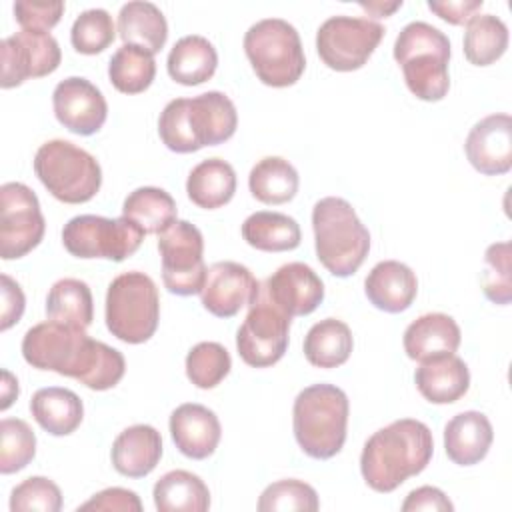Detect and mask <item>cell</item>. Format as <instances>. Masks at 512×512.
I'll use <instances>...</instances> for the list:
<instances>
[{
    "label": "cell",
    "instance_id": "44dd1931",
    "mask_svg": "<svg viewBox=\"0 0 512 512\" xmlns=\"http://www.w3.org/2000/svg\"><path fill=\"white\" fill-rule=\"evenodd\" d=\"M364 292L370 304L378 310L398 314L412 306L418 292V280L412 268L404 262L382 260L368 272Z\"/></svg>",
    "mask_w": 512,
    "mask_h": 512
},
{
    "label": "cell",
    "instance_id": "b9f144b4",
    "mask_svg": "<svg viewBox=\"0 0 512 512\" xmlns=\"http://www.w3.org/2000/svg\"><path fill=\"white\" fill-rule=\"evenodd\" d=\"M510 242H496L486 248L482 286L484 294L494 304H510L512 300V278H510Z\"/></svg>",
    "mask_w": 512,
    "mask_h": 512
},
{
    "label": "cell",
    "instance_id": "74e56055",
    "mask_svg": "<svg viewBox=\"0 0 512 512\" xmlns=\"http://www.w3.org/2000/svg\"><path fill=\"white\" fill-rule=\"evenodd\" d=\"M232 358L218 342H198L186 356V376L202 390L216 388L230 372Z\"/></svg>",
    "mask_w": 512,
    "mask_h": 512
},
{
    "label": "cell",
    "instance_id": "ac0fdd59",
    "mask_svg": "<svg viewBox=\"0 0 512 512\" xmlns=\"http://www.w3.org/2000/svg\"><path fill=\"white\" fill-rule=\"evenodd\" d=\"M468 162L486 176L506 174L512 168V118L490 114L478 120L464 142Z\"/></svg>",
    "mask_w": 512,
    "mask_h": 512
},
{
    "label": "cell",
    "instance_id": "f35d334b",
    "mask_svg": "<svg viewBox=\"0 0 512 512\" xmlns=\"http://www.w3.org/2000/svg\"><path fill=\"white\" fill-rule=\"evenodd\" d=\"M36 454V436L28 422L4 418L0 422V472L14 474L26 468Z\"/></svg>",
    "mask_w": 512,
    "mask_h": 512
},
{
    "label": "cell",
    "instance_id": "d590c367",
    "mask_svg": "<svg viewBox=\"0 0 512 512\" xmlns=\"http://www.w3.org/2000/svg\"><path fill=\"white\" fill-rule=\"evenodd\" d=\"M464 56L474 66H490L508 48V28L494 14H474L466 22Z\"/></svg>",
    "mask_w": 512,
    "mask_h": 512
},
{
    "label": "cell",
    "instance_id": "83f0119b",
    "mask_svg": "<svg viewBox=\"0 0 512 512\" xmlns=\"http://www.w3.org/2000/svg\"><path fill=\"white\" fill-rule=\"evenodd\" d=\"M118 36L124 44H134L156 54L166 44L168 22L152 2H126L118 12Z\"/></svg>",
    "mask_w": 512,
    "mask_h": 512
},
{
    "label": "cell",
    "instance_id": "4dcf8cb0",
    "mask_svg": "<svg viewBox=\"0 0 512 512\" xmlns=\"http://www.w3.org/2000/svg\"><path fill=\"white\" fill-rule=\"evenodd\" d=\"M242 238L262 252H286L300 246L302 234L292 216L260 210L242 222Z\"/></svg>",
    "mask_w": 512,
    "mask_h": 512
},
{
    "label": "cell",
    "instance_id": "f1b7e54d",
    "mask_svg": "<svg viewBox=\"0 0 512 512\" xmlns=\"http://www.w3.org/2000/svg\"><path fill=\"white\" fill-rule=\"evenodd\" d=\"M236 192V172L230 162L222 158H206L196 164L186 180L188 198L204 208L216 210L232 200Z\"/></svg>",
    "mask_w": 512,
    "mask_h": 512
},
{
    "label": "cell",
    "instance_id": "277c9868",
    "mask_svg": "<svg viewBox=\"0 0 512 512\" xmlns=\"http://www.w3.org/2000/svg\"><path fill=\"white\" fill-rule=\"evenodd\" d=\"M348 396L334 384L304 388L292 408L294 438L304 454L316 460L336 456L346 442Z\"/></svg>",
    "mask_w": 512,
    "mask_h": 512
},
{
    "label": "cell",
    "instance_id": "5bb4252c",
    "mask_svg": "<svg viewBox=\"0 0 512 512\" xmlns=\"http://www.w3.org/2000/svg\"><path fill=\"white\" fill-rule=\"evenodd\" d=\"M46 230L38 196L22 182L0 188V256L16 260L34 250Z\"/></svg>",
    "mask_w": 512,
    "mask_h": 512
},
{
    "label": "cell",
    "instance_id": "ffe728a7",
    "mask_svg": "<svg viewBox=\"0 0 512 512\" xmlns=\"http://www.w3.org/2000/svg\"><path fill=\"white\" fill-rule=\"evenodd\" d=\"M170 436L184 456L204 460L218 448L222 428L218 416L210 408L186 402L170 414Z\"/></svg>",
    "mask_w": 512,
    "mask_h": 512
},
{
    "label": "cell",
    "instance_id": "8fae6325",
    "mask_svg": "<svg viewBox=\"0 0 512 512\" xmlns=\"http://www.w3.org/2000/svg\"><path fill=\"white\" fill-rule=\"evenodd\" d=\"M290 320L292 318L266 296L260 284L236 334L240 358L254 368H268L276 364L288 348Z\"/></svg>",
    "mask_w": 512,
    "mask_h": 512
},
{
    "label": "cell",
    "instance_id": "6da1fadb",
    "mask_svg": "<svg viewBox=\"0 0 512 512\" xmlns=\"http://www.w3.org/2000/svg\"><path fill=\"white\" fill-rule=\"evenodd\" d=\"M22 356L32 368L76 378L90 390L114 388L126 372L120 350L90 338L84 328L56 320L40 322L24 334Z\"/></svg>",
    "mask_w": 512,
    "mask_h": 512
},
{
    "label": "cell",
    "instance_id": "8992f818",
    "mask_svg": "<svg viewBox=\"0 0 512 512\" xmlns=\"http://www.w3.org/2000/svg\"><path fill=\"white\" fill-rule=\"evenodd\" d=\"M394 60L400 64L404 82L416 98L438 102L448 94L450 40L436 26L422 20L406 24L396 36Z\"/></svg>",
    "mask_w": 512,
    "mask_h": 512
},
{
    "label": "cell",
    "instance_id": "4fadbf2b",
    "mask_svg": "<svg viewBox=\"0 0 512 512\" xmlns=\"http://www.w3.org/2000/svg\"><path fill=\"white\" fill-rule=\"evenodd\" d=\"M384 38V26L354 16H330L316 32V50L322 62L336 72L362 68Z\"/></svg>",
    "mask_w": 512,
    "mask_h": 512
},
{
    "label": "cell",
    "instance_id": "603a6c76",
    "mask_svg": "<svg viewBox=\"0 0 512 512\" xmlns=\"http://www.w3.org/2000/svg\"><path fill=\"white\" fill-rule=\"evenodd\" d=\"M494 440V430L486 414L466 410L444 426L446 456L458 466H472L486 458Z\"/></svg>",
    "mask_w": 512,
    "mask_h": 512
},
{
    "label": "cell",
    "instance_id": "681fc988",
    "mask_svg": "<svg viewBox=\"0 0 512 512\" xmlns=\"http://www.w3.org/2000/svg\"><path fill=\"white\" fill-rule=\"evenodd\" d=\"M2 378H4V382H2V404H0V408L6 410L18 396V380L8 370L2 372Z\"/></svg>",
    "mask_w": 512,
    "mask_h": 512
},
{
    "label": "cell",
    "instance_id": "4316f807",
    "mask_svg": "<svg viewBox=\"0 0 512 512\" xmlns=\"http://www.w3.org/2000/svg\"><path fill=\"white\" fill-rule=\"evenodd\" d=\"M218 66V54L212 42L200 34L182 36L170 50L166 68L174 82L196 86L210 80Z\"/></svg>",
    "mask_w": 512,
    "mask_h": 512
},
{
    "label": "cell",
    "instance_id": "52a82bcc",
    "mask_svg": "<svg viewBox=\"0 0 512 512\" xmlns=\"http://www.w3.org/2000/svg\"><path fill=\"white\" fill-rule=\"evenodd\" d=\"M244 52L258 80L272 88L296 84L306 68L300 34L282 18L252 24L244 34Z\"/></svg>",
    "mask_w": 512,
    "mask_h": 512
},
{
    "label": "cell",
    "instance_id": "836d02e7",
    "mask_svg": "<svg viewBox=\"0 0 512 512\" xmlns=\"http://www.w3.org/2000/svg\"><path fill=\"white\" fill-rule=\"evenodd\" d=\"M174 198L156 186H142L130 192L122 204V216L138 224L144 234H162L176 218Z\"/></svg>",
    "mask_w": 512,
    "mask_h": 512
},
{
    "label": "cell",
    "instance_id": "d6a6232c",
    "mask_svg": "<svg viewBox=\"0 0 512 512\" xmlns=\"http://www.w3.org/2000/svg\"><path fill=\"white\" fill-rule=\"evenodd\" d=\"M298 184L300 178L296 168L280 156H266L258 160L248 174V188L262 204L290 202L298 192Z\"/></svg>",
    "mask_w": 512,
    "mask_h": 512
},
{
    "label": "cell",
    "instance_id": "8d00e7d4",
    "mask_svg": "<svg viewBox=\"0 0 512 512\" xmlns=\"http://www.w3.org/2000/svg\"><path fill=\"white\" fill-rule=\"evenodd\" d=\"M156 76V62L154 54L148 50L122 44L110 58L108 64V78L112 86L122 94H140L144 92Z\"/></svg>",
    "mask_w": 512,
    "mask_h": 512
},
{
    "label": "cell",
    "instance_id": "7402d4cb",
    "mask_svg": "<svg viewBox=\"0 0 512 512\" xmlns=\"http://www.w3.org/2000/svg\"><path fill=\"white\" fill-rule=\"evenodd\" d=\"M418 392L432 404H452L470 388L466 362L456 354H442L422 360L414 372Z\"/></svg>",
    "mask_w": 512,
    "mask_h": 512
},
{
    "label": "cell",
    "instance_id": "ee69618b",
    "mask_svg": "<svg viewBox=\"0 0 512 512\" xmlns=\"http://www.w3.org/2000/svg\"><path fill=\"white\" fill-rule=\"evenodd\" d=\"M64 2H38V0H18L14 2V18L22 26V30L48 32L54 28L62 14Z\"/></svg>",
    "mask_w": 512,
    "mask_h": 512
},
{
    "label": "cell",
    "instance_id": "484cf974",
    "mask_svg": "<svg viewBox=\"0 0 512 512\" xmlns=\"http://www.w3.org/2000/svg\"><path fill=\"white\" fill-rule=\"evenodd\" d=\"M30 412L52 436L72 434L84 418V406L78 394L60 386L36 390L30 400Z\"/></svg>",
    "mask_w": 512,
    "mask_h": 512
},
{
    "label": "cell",
    "instance_id": "d6986e66",
    "mask_svg": "<svg viewBox=\"0 0 512 512\" xmlns=\"http://www.w3.org/2000/svg\"><path fill=\"white\" fill-rule=\"evenodd\" d=\"M262 288L290 318L312 314L324 300V282L304 262H288L280 266Z\"/></svg>",
    "mask_w": 512,
    "mask_h": 512
},
{
    "label": "cell",
    "instance_id": "7dc6e473",
    "mask_svg": "<svg viewBox=\"0 0 512 512\" xmlns=\"http://www.w3.org/2000/svg\"><path fill=\"white\" fill-rule=\"evenodd\" d=\"M416 510H428V512H450L454 510L448 496L434 486H420L412 490L406 500L402 502V512H416Z\"/></svg>",
    "mask_w": 512,
    "mask_h": 512
},
{
    "label": "cell",
    "instance_id": "bcb514c9",
    "mask_svg": "<svg viewBox=\"0 0 512 512\" xmlns=\"http://www.w3.org/2000/svg\"><path fill=\"white\" fill-rule=\"evenodd\" d=\"M0 280H2L0 330L6 332L10 326H14L22 318L24 306H26V298H24V292H22L20 284L16 280H12L8 274H2Z\"/></svg>",
    "mask_w": 512,
    "mask_h": 512
},
{
    "label": "cell",
    "instance_id": "7a4b0ae2",
    "mask_svg": "<svg viewBox=\"0 0 512 512\" xmlns=\"http://www.w3.org/2000/svg\"><path fill=\"white\" fill-rule=\"evenodd\" d=\"M430 428L414 418L394 420L376 430L360 454V472L376 492H392L410 476L420 474L432 460Z\"/></svg>",
    "mask_w": 512,
    "mask_h": 512
},
{
    "label": "cell",
    "instance_id": "5b68a950",
    "mask_svg": "<svg viewBox=\"0 0 512 512\" xmlns=\"http://www.w3.org/2000/svg\"><path fill=\"white\" fill-rule=\"evenodd\" d=\"M314 246L320 264L334 276L354 274L368 256L370 234L352 204L338 196H326L312 208Z\"/></svg>",
    "mask_w": 512,
    "mask_h": 512
},
{
    "label": "cell",
    "instance_id": "cb8c5ba5",
    "mask_svg": "<svg viewBox=\"0 0 512 512\" xmlns=\"http://www.w3.org/2000/svg\"><path fill=\"white\" fill-rule=\"evenodd\" d=\"M162 458V436L154 426L134 424L122 430L112 444V464L128 478L148 476Z\"/></svg>",
    "mask_w": 512,
    "mask_h": 512
},
{
    "label": "cell",
    "instance_id": "e0dca14e",
    "mask_svg": "<svg viewBox=\"0 0 512 512\" xmlns=\"http://www.w3.org/2000/svg\"><path fill=\"white\" fill-rule=\"evenodd\" d=\"M258 288L260 282L244 264L222 260L214 262L206 270L200 298L202 306L210 314L218 318H232L240 312V308L248 306L254 300Z\"/></svg>",
    "mask_w": 512,
    "mask_h": 512
},
{
    "label": "cell",
    "instance_id": "7bdbcfd3",
    "mask_svg": "<svg viewBox=\"0 0 512 512\" xmlns=\"http://www.w3.org/2000/svg\"><path fill=\"white\" fill-rule=\"evenodd\" d=\"M62 508L60 488L44 476H30L10 492L12 512H58Z\"/></svg>",
    "mask_w": 512,
    "mask_h": 512
},
{
    "label": "cell",
    "instance_id": "30bf717a",
    "mask_svg": "<svg viewBox=\"0 0 512 512\" xmlns=\"http://www.w3.org/2000/svg\"><path fill=\"white\" fill-rule=\"evenodd\" d=\"M144 230L128 220L80 214L70 218L62 228V244L76 258H106L122 262L132 256L142 240Z\"/></svg>",
    "mask_w": 512,
    "mask_h": 512
},
{
    "label": "cell",
    "instance_id": "2e32d148",
    "mask_svg": "<svg viewBox=\"0 0 512 512\" xmlns=\"http://www.w3.org/2000/svg\"><path fill=\"white\" fill-rule=\"evenodd\" d=\"M56 120L78 136L96 134L108 116V104L100 88L82 76H70L56 84L52 92Z\"/></svg>",
    "mask_w": 512,
    "mask_h": 512
},
{
    "label": "cell",
    "instance_id": "60d3db41",
    "mask_svg": "<svg viewBox=\"0 0 512 512\" xmlns=\"http://www.w3.org/2000/svg\"><path fill=\"white\" fill-rule=\"evenodd\" d=\"M320 508L316 490L296 478L278 480L264 488L258 498L260 512H280V510H304L316 512Z\"/></svg>",
    "mask_w": 512,
    "mask_h": 512
},
{
    "label": "cell",
    "instance_id": "7c38bea8",
    "mask_svg": "<svg viewBox=\"0 0 512 512\" xmlns=\"http://www.w3.org/2000/svg\"><path fill=\"white\" fill-rule=\"evenodd\" d=\"M158 250L162 258V282L176 296L200 294L206 280L204 238L188 220H174L158 234Z\"/></svg>",
    "mask_w": 512,
    "mask_h": 512
},
{
    "label": "cell",
    "instance_id": "f907efd6",
    "mask_svg": "<svg viewBox=\"0 0 512 512\" xmlns=\"http://www.w3.org/2000/svg\"><path fill=\"white\" fill-rule=\"evenodd\" d=\"M364 10H368L372 16L376 18H382V16H388L392 14L394 10H398L402 6V0L400 2H390V4H382V2H368V4H360Z\"/></svg>",
    "mask_w": 512,
    "mask_h": 512
},
{
    "label": "cell",
    "instance_id": "f6af8a7d",
    "mask_svg": "<svg viewBox=\"0 0 512 512\" xmlns=\"http://www.w3.org/2000/svg\"><path fill=\"white\" fill-rule=\"evenodd\" d=\"M78 510H106V512H140L142 502L134 490L126 488H106L94 494L88 502L80 504Z\"/></svg>",
    "mask_w": 512,
    "mask_h": 512
},
{
    "label": "cell",
    "instance_id": "3957f363",
    "mask_svg": "<svg viewBox=\"0 0 512 512\" xmlns=\"http://www.w3.org/2000/svg\"><path fill=\"white\" fill-rule=\"evenodd\" d=\"M238 112L234 102L218 90L194 98L170 100L158 118V134L164 146L178 154L216 146L234 136Z\"/></svg>",
    "mask_w": 512,
    "mask_h": 512
},
{
    "label": "cell",
    "instance_id": "c3c4849f",
    "mask_svg": "<svg viewBox=\"0 0 512 512\" xmlns=\"http://www.w3.org/2000/svg\"><path fill=\"white\" fill-rule=\"evenodd\" d=\"M428 8L438 14L448 24H466L480 8L482 0H448V2H428Z\"/></svg>",
    "mask_w": 512,
    "mask_h": 512
},
{
    "label": "cell",
    "instance_id": "1f68e13d",
    "mask_svg": "<svg viewBox=\"0 0 512 512\" xmlns=\"http://www.w3.org/2000/svg\"><path fill=\"white\" fill-rule=\"evenodd\" d=\"M352 346L354 340L348 324L338 318H324L308 330L304 356L316 368H336L350 358Z\"/></svg>",
    "mask_w": 512,
    "mask_h": 512
},
{
    "label": "cell",
    "instance_id": "ba28073f",
    "mask_svg": "<svg viewBox=\"0 0 512 512\" xmlns=\"http://www.w3.org/2000/svg\"><path fill=\"white\" fill-rule=\"evenodd\" d=\"M34 172L60 202L82 204L96 196L102 184L98 160L68 140H48L34 156Z\"/></svg>",
    "mask_w": 512,
    "mask_h": 512
},
{
    "label": "cell",
    "instance_id": "ab89813d",
    "mask_svg": "<svg viewBox=\"0 0 512 512\" xmlns=\"http://www.w3.org/2000/svg\"><path fill=\"white\" fill-rule=\"evenodd\" d=\"M116 38V28L112 16L104 8H90L76 16L70 42L80 54H100L104 52Z\"/></svg>",
    "mask_w": 512,
    "mask_h": 512
},
{
    "label": "cell",
    "instance_id": "e575fe53",
    "mask_svg": "<svg viewBox=\"0 0 512 512\" xmlns=\"http://www.w3.org/2000/svg\"><path fill=\"white\" fill-rule=\"evenodd\" d=\"M46 314L50 320L86 330L94 320V300L88 284L78 278L54 282L46 296Z\"/></svg>",
    "mask_w": 512,
    "mask_h": 512
},
{
    "label": "cell",
    "instance_id": "f546056e",
    "mask_svg": "<svg viewBox=\"0 0 512 512\" xmlns=\"http://www.w3.org/2000/svg\"><path fill=\"white\" fill-rule=\"evenodd\" d=\"M152 496L160 512H206L210 508L208 486L188 470L166 472L154 484Z\"/></svg>",
    "mask_w": 512,
    "mask_h": 512
},
{
    "label": "cell",
    "instance_id": "9a60e30c",
    "mask_svg": "<svg viewBox=\"0 0 512 512\" xmlns=\"http://www.w3.org/2000/svg\"><path fill=\"white\" fill-rule=\"evenodd\" d=\"M2 88H14L28 78L52 74L62 60L60 46L50 32L20 30L0 42Z\"/></svg>",
    "mask_w": 512,
    "mask_h": 512
},
{
    "label": "cell",
    "instance_id": "d4e9b609",
    "mask_svg": "<svg viewBox=\"0 0 512 512\" xmlns=\"http://www.w3.org/2000/svg\"><path fill=\"white\" fill-rule=\"evenodd\" d=\"M462 334L456 320L442 312H430L408 324L404 330V352L410 360L422 362L442 354H454Z\"/></svg>",
    "mask_w": 512,
    "mask_h": 512
},
{
    "label": "cell",
    "instance_id": "9c48e42d",
    "mask_svg": "<svg viewBox=\"0 0 512 512\" xmlns=\"http://www.w3.org/2000/svg\"><path fill=\"white\" fill-rule=\"evenodd\" d=\"M160 320L154 280L138 270L116 276L106 292V328L126 344L150 340Z\"/></svg>",
    "mask_w": 512,
    "mask_h": 512
}]
</instances>
